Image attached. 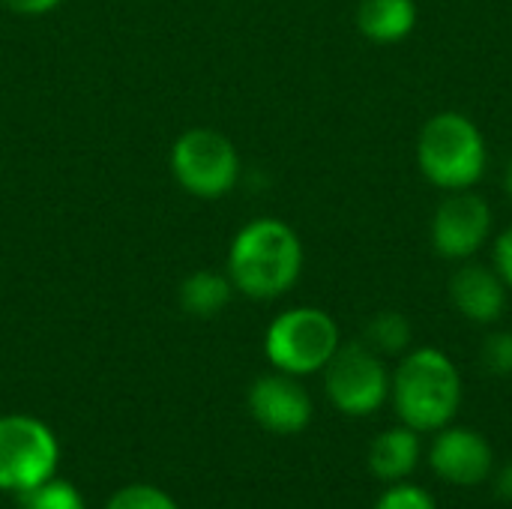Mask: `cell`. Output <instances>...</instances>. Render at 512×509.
I'll use <instances>...</instances> for the list:
<instances>
[{
	"label": "cell",
	"instance_id": "obj_8",
	"mask_svg": "<svg viewBox=\"0 0 512 509\" xmlns=\"http://www.w3.org/2000/svg\"><path fill=\"white\" fill-rule=\"evenodd\" d=\"M492 231H495L492 204L483 195L462 189V192H447V198L435 207L429 237H432V249L441 258L468 261L492 240Z\"/></svg>",
	"mask_w": 512,
	"mask_h": 509
},
{
	"label": "cell",
	"instance_id": "obj_11",
	"mask_svg": "<svg viewBox=\"0 0 512 509\" xmlns=\"http://www.w3.org/2000/svg\"><path fill=\"white\" fill-rule=\"evenodd\" d=\"M450 300L462 318H468L471 324L489 327V324H498L504 318L510 288L504 285V279L498 276L495 267L477 264L468 258L450 276Z\"/></svg>",
	"mask_w": 512,
	"mask_h": 509
},
{
	"label": "cell",
	"instance_id": "obj_12",
	"mask_svg": "<svg viewBox=\"0 0 512 509\" xmlns=\"http://www.w3.org/2000/svg\"><path fill=\"white\" fill-rule=\"evenodd\" d=\"M420 459H423L420 432L408 426H393L381 432L369 447V471L387 486L408 480L417 471Z\"/></svg>",
	"mask_w": 512,
	"mask_h": 509
},
{
	"label": "cell",
	"instance_id": "obj_6",
	"mask_svg": "<svg viewBox=\"0 0 512 509\" xmlns=\"http://www.w3.org/2000/svg\"><path fill=\"white\" fill-rule=\"evenodd\" d=\"M60 441L54 429L33 414L0 417V495L21 498L39 483L57 477Z\"/></svg>",
	"mask_w": 512,
	"mask_h": 509
},
{
	"label": "cell",
	"instance_id": "obj_19",
	"mask_svg": "<svg viewBox=\"0 0 512 509\" xmlns=\"http://www.w3.org/2000/svg\"><path fill=\"white\" fill-rule=\"evenodd\" d=\"M480 363L486 372H492L498 378L512 375V330H495L483 339Z\"/></svg>",
	"mask_w": 512,
	"mask_h": 509
},
{
	"label": "cell",
	"instance_id": "obj_3",
	"mask_svg": "<svg viewBox=\"0 0 512 509\" xmlns=\"http://www.w3.org/2000/svg\"><path fill=\"white\" fill-rule=\"evenodd\" d=\"M420 174L441 192L474 189L489 165V147L480 126L462 111H438L417 138Z\"/></svg>",
	"mask_w": 512,
	"mask_h": 509
},
{
	"label": "cell",
	"instance_id": "obj_16",
	"mask_svg": "<svg viewBox=\"0 0 512 509\" xmlns=\"http://www.w3.org/2000/svg\"><path fill=\"white\" fill-rule=\"evenodd\" d=\"M18 501H21V509H87L81 489L60 477L39 483L36 489L24 492Z\"/></svg>",
	"mask_w": 512,
	"mask_h": 509
},
{
	"label": "cell",
	"instance_id": "obj_4",
	"mask_svg": "<svg viewBox=\"0 0 512 509\" xmlns=\"http://www.w3.org/2000/svg\"><path fill=\"white\" fill-rule=\"evenodd\" d=\"M342 345L339 324L318 306H291L264 330V357L276 372L309 378L324 372Z\"/></svg>",
	"mask_w": 512,
	"mask_h": 509
},
{
	"label": "cell",
	"instance_id": "obj_18",
	"mask_svg": "<svg viewBox=\"0 0 512 509\" xmlns=\"http://www.w3.org/2000/svg\"><path fill=\"white\" fill-rule=\"evenodd\" d=\"M375 509H438V504L423 486L402 480V483H390L381 492V498L375 501Z\"/></svg>",
	"mask_w": 512,
	"mask_h": 509
},
{
	"label": "cell",
	"instance_id": "obj_20",
	"mask_svg": "<svg viewBox=\"0 0 512 509\" xmlns=\"http://www.w3.org/2000/svg\"><path fill=\"white\" fill-rule=\"evenodd\" d=\"M492 267L498 270V276L512 291V225L507 231H501L492 243Z\"/></svg>",
	"mask_w": 512,
	"mask_h": 509
},
{
	"label": "cell",
	"instance_id": "obj_22",
	"mask_svg": "<svg viewBox=\"0 0 512 509\" xmlns=\"http://www.w3.org/2000/svg\"><path fill=\"white\" fill-rule=\"evenodd\" d=\"M492 480H495V492H498V498H501V501H510L512 504V462L510 465H504L501 471H495V474H492Z\"/></svg>",
	"mask_w": 512,
	"mask_h": 509
},
{
	"label": "cell",
	"instance_id": "obj_7",
	"mask_svg": "<svg viewBox=\"0 0 512 509\" xmlns=\"http://www.w3.org/2000/svg\"><path fill=\"white\" fill-rule=\"evenodd\" d=\"M321 375L330 405L345 417H369L390 402L393 372L366 342L339 345Z\"/></svg>",
	"mask_w": 512,
	"mask_h": 509
},
{
	"label": "cell",
	"instance_id": "obj_14",
	"mask_svg": "<svg viewBox=\"0 0 512 509\" xmlns=\"http://www.w3.org/2000/svg\"><path fill=\"white\" fill-rule=\"evenodd\" d=\"M234 294H237V291H234L228 273L201 267V270H192V273L180 282L177 300H180V309H183L189 318L210 321V318H219V315L228 309V303H231Z\"/></svg>",
	"mask_w": 512,
	"mask_h": 509
},
{
	"label": "cell",
	"instance_id": "obj_13",
	"mask_svg": "<svg viewBox=\"0 0 512 509\" xmlns=\"http://www.w3.org/2000/svg\"><path fill=\"white\" fill-rule=\"evenodd\" d=\"M417 0H360L357 30L375 45H396L417 30Z\"/></svg>",
	"mask_w": 512,
	"mask_h": 509
},
{
	"label": "cell",
	"instance_id": "obj_23",
	"mask_svg": "<svg viewBox=\"0 0 512 509\" xmlns=\"http://www.w3.org/2000/svg\"><path fill=\"white\" fill-rule=\"evenodd\" d=\"M504 186H507V195H510V201H512V159H510V165H507V177H504Z\"/></svg>",
	"mask_w": 512,
	"mask_h": 509
},
{
	"label": "cell",
	"instance_id": "obj_17",
	"mask_svg": "<svg viewBox=\"0 0 512 509\" xmlns=\"http://www.w3.org/2000/svg\"><path fill=\"white\" fill-rule=\"evenodd\" d=\"M102 509H180V504L159 486L129 483V486L117 489Z\"/></svg>",
	"mask_w": 512,
	"mask_h": 509
},
{
	"label": "cell",
	"instance_id": "obj_15",
	"mask_svg": "<svg viewBox=\"0 0 512 509\" xmlns=\"http://www.w3.org/2000/svg\"><path fill=\"white\" fill-rule=\"evenodd\" d=\"M363 342L372 351H378L381 357H402V354L411 351L414 330H411V321L402 312H378L369 321Z\"/></svg>",
	"mask_w": 512,
	"mask_h": 509
},
{
	"label": "cell",
	"instance_id": "obj_5",
	"mask_svg": "<svg viewBox=\"0 0 512 509\" xmlns=\"http://www.w3.org/2000/svg\"><path fill=\"white\" fill-rule=\"evenodd\" d=\"M177 186L198 201H219L240 183V153L234 141L210 126H192L177 135L168 156Z\"/></svg>",
	"mask_w": 512,
	"mask_h": 509
},
{
	"label": "cell",
	"instance_id": "obj_21",
	"mask_svg": "<svg viewBox=\"0 0 512 509\" xmlns=\"http://www.w3.org/2000/svg\"><path fill=\"white\" fill-rule=\"evenodd\" d=\"M63 0H0L3 9L15 12V15H27V18H39V15H48L60 6Z\"/></svg>",
	"mask_w": 512,
	"mask_h": 509
},
{
	"label": "cell",
	"instance_id": "obj_1",
	"mask_svg": "<svg viewBox=\"0 0 512 509\" xmlns=\"http://www.w3.org/2000/svg\"><path fill=\"white\" fill-rule=\"evenodd\" d=\"M303 261L306 252L300 234L276 216H258L231 237L225 273L237 294L270 303L300 282Z\"/></svg>",
	"mask_w": 512,
	"mask_h": 509
},
{
	"label": "cell",
	"instance_id": "obj_9",
	"mask_svg": "<svg viewBox=\"0 0 512 509\" xmlns=\"http://www.w3.org/2000/svg\"><path fill=\"white\" fill-rule=\"evenodd\" d=\"M246 408L264 432L282 435V438L306 432L315 417L312 396L300 384V378L276 372V369L252 381L246 393Z\"/></svg>",
	"mask_w": 512,
	"mask_h": 509
},
{
	"label": "cell",
	"instance_id": "obj_2",
	"mask_svg": "<svg viewBox=\"0 0 512 509\" xmlns=\"http://www.w3.org/2000/svg\"><path fill=\"white\" fill-rule=\"evenodd\" d=\"M462 372L441 348L423 345L399 357L390 378V402L402 426L426 435L450 426L462 408Z\"/></svg>",
	"mask_w": 512,
	"mask_h": 509
},
{
	"label": "cell",
	"instance_id": "obj_10",
	"mask_svg": "<svg viewBox=\"0 0 512 509\" xmlns=\"http://www.w3.org/2000/svg\"><path fill=\"white\" fill-rule=\"evenodd\" d=\"M429 468L438 480L471 489L483 486L495 474V450L486 435L468 426H444L435 432V441L429 447Z\"/></svg>",
	"mask_w": 512,
	"mask_h": 509
}]
</instances>
